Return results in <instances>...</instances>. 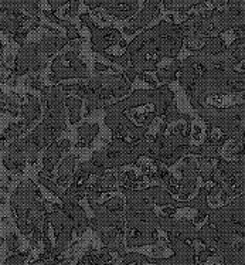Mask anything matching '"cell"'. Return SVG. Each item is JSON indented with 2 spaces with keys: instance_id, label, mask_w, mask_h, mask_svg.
Segmentation results:
<instances>
[{
  "instance_id": "obj_24",
  "label": "cell",
  "mask_w": 245,
  "mask_h": 265,
  "mask_svg": "<svg viewBox=\"0 0 245 265\" xmlns=\"http://www.w3.org/2000/svg\"><path fill=\"white\" fill-rule=\"evenodd\" d=\"M0 48H3V44H2V41H0Z\"/></svg>"
},
{
  "instance_id": "obj_22",
  "label": "cell",
  "mask_w": 245,
  "mask_h": 265,
  "mask_svg": "<svg viewBox=\"0 0 245 265\" xmlns=\"http://www.w3.org/2000/svg\"><path fill=\"white\" fill-rule=\"evenodd\" d=\"M5 142H6V139H5V136L0 135V152L5 149Z\"/></svg>"
},
{
  "instance_id": "obj_18",
  "label": "cell",
  "mask_w": 245,
  "mask_h": 265,
  "mask_svg": "<svg viewBox=\"0 0 245 265\" xmlns=\"http://www.w3.org/2000/svg\"><path fill=\"white\" fill-rule=\"evenodd\" d=\"M69 3L71 5H69V9L65 14H68L69 17H75L78 14V9H80V0H71Z\"/></svg>"
},
{
  "instance_id": "obj_11",
  "label": "cell",
  "mask_w": 245,
  "mask_h": 265,
  "mask_svg": "<svg viewBox=\"0 0 245 265\" xmlns=\"http://www.w3.org/2000/svg\"><path fill=\"white\" fill-rule=\"evenodd\" d=\"M78 156L77 155H69L61 162V164L58 166V179L57 182L62 187H67L68 182L73 179V173H74L75 162H77Z\"/></svg>"
},
{
  "instance_id": "obj_21",
  "label": "cell",
  "mask_w": 245,
  "mask_h": 265,
  "mask_svg": "<svg viewBox=\"0 0 245 265\" xmlns=\"http://www.w3.org/2000/svg\"><path fill=\"white\" fill-rule=\"evenodd\" d=\"M48 5H50V7H51V10L53 12H57L60 7H62L64 5H67V3H69L71 0H47Z\"/></svg>"
},
{
  "instance_id": "obj_10",
  "label": "cell",
  "mask_w": 245,
  "mask_h": 265,
  "mask_svg": "<svg viewBox=\"0 0 245 265\" xmlns=\"http://www.w3.org/2000/svg\"><path fill=\"white\" fill-rule=\"evenodd\" d=\"M99 132V125L98 123H82L78 128V143L77 148H91L95 136Z\"/></svg>"
},
{
  "instance_id": "obj_16",
  "label": "cell",
  "mask_w": 245,
  "mask_h": 265,
  "mask_svg": "<svg viewBox=\"0 0 245 265\" xmlns=\"http://www.w3.org/2000/svg\"><path fill=\"white\" fill-rule=\"evenodd\" d=\"M26 84H27V87H31V88H36L39 89V91H41V89L44 88V85H43V82H41L40 77L39 75H28L27 81H26Z\"/></svg>"
},
{
  "instance_id": "obj_15",
  "label": "cell",
  "mask_w": 245,
  "mask_h": 265,
  "mask_svg": "<svg viewBox=\"0 0 245 265\" xmlns=\"http://www.w3.org/2000/svg\"><path fill=\"white\" fill-rule=\"evenodd\" d=\"M101 54L105 57V58H108L109 61L112 62V64H118L119 67H123L126 68L128 67V62H129V57H128V54L125 53V54L122 55H112V54H108V53H101Z\"/></svg>"
},
{
  "instance_id": "obj_13",
  "label": "cell",
  "mask_w": 245,
  "mask_h": 265,
  "mask_svg": "<svg viewBox=\"0 0 245 265\" xmlns=\"http://www.w3.org/2000/svg\"><path fill=\"white\" fill-rule=\"evenodd\" d=\"M26 130H27L26 125L23 121H20V122L10 123L2 135L5 136L6 141H14V139H19V136L23 135Z\"/></svg>"
},
{
  "instance_id": "obj_1",
  "label": "cell",
  "mask_w": 245,
  "mask_h": 265,
  "mask_svg": "<svg viewBox=\"0 0 245 265\" xmlns=\"http://www.w3.org/2000/svg\"><path fill=\"white\" fill-rule=\"evenodd\" d=\"M47 65V57L41 53L39 43H28L21 46L14 60V67L12 75L21 77V75L34 74Z\"/></svg>"
},
{
  "instance_id": "obj_20",
  "label": "cell",
  "mask_w": 245,
  "mask_h": 265,
  "mask_svg": "<svg viewBox=\"0 0 245 265\" xmlns=\"http://www.w3.org/2000/svg\"><path fill=\"white\" fill-rule=\"evenodd\" d=\"M94 70H95V74H102L105 71H116L114 65L112 67H109V65H105L102 62H95L94 64Z\"/></svg>"
},
{
  "instance_id": "obj_8",
  "label": "cell",
  "mask_w": 245,
  "mask_h": 265,
  "mask_svg": "<svg viewBox=\"0 0 245 265\" xmlns=\"http://www.w3.org/2000/svg\"><path fill=\"white\" fill-rule=\"evenodd\" d=\"M67 44H69V40L67 37H60V36H47L43 40L39 41V46L43 54L46 57L53 55L57 51H60L61 48H64Z\"/></svg>"
},
{
  "instance_id": "obj_23",
  "label": "cell",
  "mask_w": 245,
  "mask_h": 265,
  "mask_svg": "<svg viewBox=\"0 0 245 265\" xmlns=\"http://www.w3.org/2000/svg\"><path fill=\"white\" fill-rule=\"evenodd\" d=\"M2 55H3V48H0V62H2Z\"/></svg>"
},
{
  "instance_id": "obj_5",
  "label": "cell",
  "mask_w": 245,
  "mask_h": 265,
  "mask_svg": "<svg viewBox=\"0 0 245 265\" xmlns=\"http://www.w3.org/2000/svg\"><path fill=\"white\" fill-rule=\"evenodd\" d=\"M33 17L23 16V12L19 9H0V30L13 36L17 30L24 27V23H30Z\"/></svg>"
},
{
  "instance_id": "obj_7",
  "label": "cell",
  "mask_w": 245,
  "mask_h": 265,
  "mask_svg": "<svg viewBox=\"0 0 245 265\" xmlns=\"http://www.w3.org/2000/svg\"><path fill=\"white\" fill-rule=\"evenodd\" d=\"M20 115L23 118V122L26 125V128H30L33 123L40 118L41 114V104L39 98L34 95H27V102L20 107Z\"/></svg>"
},
{
  "instance_id": "obj_3",
  "label": "cell",
  "mask_w": 245,
  "mask_h": 265,
  "mask_svg": "<svg viewBox=\"0 0 245 265\" xmlns=\"http://www.w3.org/2000/svg\"><path fill=\"white\" fill-rule=\"evenodd\" d=\"M122 40V33L114 26L109 27H98L91 30V50L94 53L101 54L107 48L112 47L114 44Z\"/></svg>"
},
{
  "instance_id": "obj_14",
  "label": "cell",
  "mask_w": 245,
  "mask_h": 265,
  "mask_svg": "<svg viewBox=\"0 0 245 265\" xmlns=\"http://www.w3.org/2000/svg\"><path fill=\"white\" fill-rule=\"evenodd\" d=\"M39 182H40L46 189H48V190L51 191V193H54L55 196H58L60 198L62 197L64 193L58 189V184L51 180V173H50V172H46V170L40 172V173H39Z\"/></svg>"
},
{
  "instance_id": "obj_19",
  "label": "cell",
  "mask_w": 245,
  "mask_h": 265,
  "mask_svg": "<svg viewBox=\"0 0 245 265\" xmlns=\"http://www.w3.org/2000/svg\"><path fill=\"white\" fill-rule=\"evenodd\" d=\"M7 245H9V250H12V251L19 248V240L16 237V234H13V233L9 234V237H7Z\"/></svg>"
},
{
  "instance_id": "obj_17",
  "label": "cell",
  "mask_w": 245,
  "mask_h": 265,
  "mask_svg": "<svg viewBox=\"0 0 245 265\" xmlns=\"http://www.w3.org/2000/svg\"><path fill=\"white\" fill-rule=\"evenodd\" d=\"M80 20H81V23L85 26V27H88L89 30H94V28L96 27L95 21L91 19V16H89L88 13H82L80 14Z\"/></svg>"
},
{
  "instance_id": "obj_4",
  "label": "cell",
  "mask_w": 245,
  "mask_h": 265,
  "mask_svg": "<svg viewBox=\"0 0 245 265\" xmlns=\"http://www.w3.org/2000/svg\"><path fill=\"white\" fill-rule=\"evenodd\" d=\"M160 3H162V0H146L142 12L129 21V24L123 28V33H136L137 30H142V28H145L149 24L150 21L159 17L160 16Z\"/></svg>"
},
{
  "instance_id": "obj_2",
  "label": "cell",
  "mask_w": 245,
  "mask_h": 265,
  "mask_svg": "<svg viewBox=\"0 0 245 265\" xmlns=\"http://www.w3.org/2000/svg\"><path fill=\"white\" fill-rule=\"evenodd\" d=\"M53 74L58 81L67 78H88V68L80 60L78 50H69L54 58L51 64Z\"/></svg>"
},
{
  "instance_id": "obj_6",
  "label": "cell",
  "mask_w": 245,
  "mask_h": 265,
  "mask_svg": "<svg viewBox=\"0 0 245 265\" xmlns=\"http://www.w3.org/2000/svg\"><path fill=\"white\" fill-rule=\"evenodd\" d=\"M69 148H71V141L69 139H61V141H54V142H51L48 145L47 148V152H46V155L43 157V166H44V170L46 172H53L57 163L60 162V159L61 156L65 153V152H68Z\"/></svg>"
},
{
  "instance_id": "obj_12",
  "label": "cell",
  "mask_w": 245,
  "mask_h": 265,
  "mask_svg": "<svg viewBox=\"0 0 245 265\" xmlns=\"http://www.w3.org/2000/svg\"><path fill=\"white\" fill-rule=\"evenodd\" d=\"M65 107L69 109V123H78L81 121L82 100L80 96H65Z\"/></svg>"
},
{
  "instance_id": "obj_9",
  "label": "cell",
  "mask_w": 245,
  "mask_h": 265,
  "mask_svg": "<svg viewBox=\"0 0 245 265\" xmlns=\"http://www.w3.org/2000/svg\"><path fill=\"white\" fill-rule=\"evenodd\" d=\"M207 2H214V0H162L163 7L169 12H179V13H187L189 10L194 7H200L205 5Z\"/></svg>"
}]
</instances>
